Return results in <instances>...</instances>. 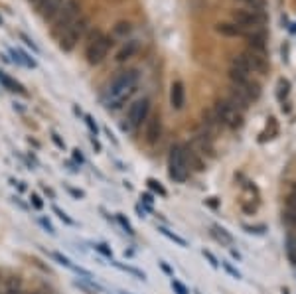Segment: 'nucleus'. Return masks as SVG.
I'll use <instances>...</instances> for the list:
<instances>
[{
  "label": "nucleus",
  "mask_w": 296,
  "mask_h": 294,
  "mask_svg": "<svg viewBox=\"0 0 296 294\" xmlns=\"http://www.w3.org/2000/svg\"><path fill=\"white\" fill-rule=\"evenodd\" d=\"M136 85H138V71L136 69H129V71L119 73L107 89V97H105L107 109L117 111L136 91Z\"/></svg>",
  "instance_id": "f257e3e1"
},
{
  "label": "nucleus",
  "mask_w": 296,
  "mask_h": 294,
  "mask_svg": "<svg viewBox=\"0 0 296 294\" xmlns=\"http://www.w3.org/2000/svg\"><path fill=\"white\" fill-rule=\"evenodd\" d=\"M168 174L174 182H186L190 174L188 156H186V146L184 144H174L168 154Z\"/></svg>",
  "instance_id": "f03ea898"
},
{
  "label": "nucleus",
  "mask_w": 296,
  "mask_h": 294,
  "mask_svg": "<svg viewBox=\"0 0 296 294\" xmlns=\"http://www.w3.org/2000/svg\"><path fill=\"white\" fill-rule=\"evenodd\" d=\"M79 12H81L79 0H66L64 6L58 10V14L52 18L54 20V36L60 38L62 34L66 32L67 28L79 18Z\"/></svg>",
  "instance_id": "7ed1b4c3"
},
{
  "label": "nucleus",
  "mask_w": 296,
  "mask_h": 294,
  "mask_svg": "<svg viewBox=\"0 0 296 294\" xmlns=\"http://www.w3.org/2000/svg\"><path fill=\"white\" fill-rule=\"evenodd\" d=\"M213 113L217 117V121L225 127H229L231 131L239 129L243 125V115L237 107H233L227 99H217L215 101V107H213Z\"/></svg>",
  "instance_id": "20e7f679"
},
{
  "label": "nucleus",
  "mask_w": 296,
  "mask_h": 294,
  "mask_svg": "<svg viewBox=\"0 0 296 294\" xmlns=\"http://www.w3.org/2000/svg\"><path fill=\"white\" fill-rule=\"evenodd\" d=\"M87 28H89V20H87V18H79V20H75V22L67 28L66 32L58 38V40H60V48H62L64 52H71V50L75 48V44L85 36Z\"/></svg>",
  "instance_id": "39448f33"
},
{
  "label": "nucleus",
  "mask_w": 296,
  "mask_h": 294,
  "mask_svg": "<svg viewBox=\"0 0 296 294\" xmlns=\"http://www.w3.org/2000/svg\"><path fill=\"white\" fill-rule=\"evenodd\" d=\"M231 16H233V22H235L237 26H241L243 30H247V28H251V30H259V28L264 24L263 12H259V10H251V8H249V10H233Z\"/></svg>",
  "instance_id": "423d86ee"
},
{
  "label": "nucleus",
  "mask_w": 296,
  "mask_h": 294,
  "mask_svg": "<svg viewBox=\"0 0 296 294\" xmlns=\"http://www.w3.org/2000/svg\"><path fill=\"white\" fill-rule=\"evenodd\" d=\"M148 113H150V101L144 97V99H138L134 101L131 107H129V113H127V125L131 131L138 129L142 125V121L148 119Z\"/></svg>",
  "instance_id": "0eeeda50"
},
{
  "label": "nucleus",
  "mask_w": 296,
  "mask_h": 294,
  "mask_svg": "<svg viewBox=\"0 0 296 294\" xmlns=\"http://www.w3.org/2000/svg\"><path fill=\"white\" fill-rule=\"evenodd\" d=\"M113 44H115V42H113V38H109V36H101L97 42L87 44V50H85V58H87V62H89L91 66L101 64V62L105 60V56L109 54V50H111Z\"/></svg>",
  "instance_id": "6e6552de"
},
{
  "label": "nucleus",
  "mask_w": 296,
  "mask_h": 294,
  "mask_svg": "<svg viewBox=\"0 0 296 294\" xmlns=\"http://www.w3.org/2000/svg\"><path fill=\"white\" fill-rule=\"evenodd\" d=\"M247 69L251 73H259V75H266L268 73V62L264 58V54H259V52H253V50H245L241 56H239Z\"/></svg>",
  "instance_id": "1a4fd4ad"
},
{
  "label": "nucleus",
  "mask_w": 296,
  "mask_h": 294,
  "mask_svg": "<svg viewBox=\"0 0 296 294\" xmlns=\"http://www.w3.org/2000/svg\"><path fill=\"white\" fill-rule=\"evenodd\" d=\"M144 136H146V142L148 144H156L160 140V136H162V121H160L158 115H152L146 121V132H144Z\"/></svg>",
  "instance_id": "9d476101"
},
{
  "label": "nucleus",
  "mask_w": 296,
  "mask_h": 294,
  "mask_svg": "<svg viewBox=\"0 0 296 294\" xmlns=\"http://www.w3.org/2000/svg\"><path fill=\"white\" fill-rule=\"evenodd\" d=\"M64 2L66 0H42V2L36 4V8H38V14L44 20H52L58 14V10L64 6Z\"/></svg>",
  "instance_id": "9b49d317"
},
{
  "label": "nucleus",
  "mask_w": 296,
  "mask_h": 294,
  "mask_svg": "<svg viewBox=\"0 0 296 294\" xmlns=\"http://www.w3.org/2000/svg\"><path fill=\"white\" fill-rule=\"evenodd\" d=\"M245 36H247V42H249V50L259 52V54L266 52V36H264L263 30H253Z\"/></svg>",
  "instance_id": "f8f14e48"
},
{
  "label": "nucleus",
  "mask_w": 296,
  "mask_h": 294,
  "mask_svg": "<svg viewBox=\"0 0 296 294\" xmlns=\"http://www.w3.org/2000/svg\"><path fill=\"white\" fill-rule=\"evenodd\" d=\"M227 101H229L233 107H237L239 111H245V109H249V105L253 103L251 99L247 97L239 87H235V85H231L229 87V97H227Z\"/></svg>",
  "instance_id": "ddd939ff"
},
{
  "label": "nucleus",
  "mask_w": 296,
  "mask_h": 294,
  "mask_svg": "<svg viewBox=\"0 0 296 294\" xmlns=\"http://www.w3.org/2000/svg\"><path fill=\"white\" fill-rule=\"evenodd\" d=\"M184 101H186V89H184V83L182 81H174L172 87H170V103L176 111H180L184 107Z\"/></svg>",
  "instance_id": "4468645a"
},
{
  "label": "nucleus",
  "mask_w": 296,
  "mask_h": 294,
  "mask_svg": "<svg viewBox=\"0 0 296 294\" xmlns=\"http://www.w3.org/2000/svg\"><path fill=\"white\" fill-rule=\"evenodd\" d=\"M215 30L221 34V36H225V38H239V36H245L247 34L241 26H237L235 22H221V24H217Z\"/></svg>",
  "instance_id": "2eb2a0df"
},
{
  "label": "nucleus",
  "mask_w": 296,
  "mask_h": 294,
  "mask_svg": "<svg viewBox=\"0 0 296 294\" xmlns=\"http://www.w3.org/2000/svg\"><path fill=\"white\" fill-rule=\"evenodd\" d=\"M52 257H54V259H56L58 262H60L62 266H66V268H69V270H73V272H77V274L85 276L87 280H91V272H87V270H85V268H81V266H75V264L69 261L67 257H64L62 253H52Z\"/></svg>",
  "instance_id": "dca6fc26"
},
{
  "label": "nucleus",
  "mask_w": 296,
  "mask_h": 294,
  "mask_svg": "<svg viewBox=\"0 0 296 294\" xmlns=\"http://www.w3.org/2000/svg\"><path fill=\"white\" fill-rule=\"evenodd\" d=\"M138 52V42H127V46H123L121 50H119V54H117V62L119 64H123V62H127V60H131L132 56Z\"/></svg>",
  "instance_id": "f3484780"
},
{
  "label": "nucleus",
  "mask_w": 296,
  "mask_h": 294,
  "mask_svg": "<svg viewBox=\"0 0 296 294\" xmlns=\"http://www.w3.org/2000/svg\"><path fill=\"white\" fill-rule=\"evenodd\" d=\"M0 83L8 89V91H16V93H22V95H26V89L18 83V81H14L12 77H8L4 71H0Z\"/></svg>",
  "instance_id": "a211bd4d"
},
{
  "label": "nucleus",
  "mask_w": 296,
  "mask_h": 294,
  "mask_svg": "<svg viewBox=\"0 0 296 294\" xmlns=\"http://www.w3.org/2000/svg\"><path fill=\"white\" fill-rule=\"evenodd\" d=\"M2 294H24V292H22L20 278H18V276H12V278H8V282H6V288H4V292H2Z\"/></svg>",
  "instance_id": "6ab92c4d"
},
{
  "label": "nucleus",
  "mask_w": 296,
  "mask_h": 294,
  "mask_svg": "<svg viewBox=\"0 0 296 294\" xmlns=\"http://www.w3.org/2000/svg\"><path fill=\"white\" fill-rule=\"evenodd\" d=\"M158 231L164 235V237H168L170 241H174V243H178L180 247H188V241L184 239V237H180V235H176V233H172L170 229H166V227H158Z\"/></svg>",
  "instance_id": "aec40b11"
},
{
  "label": "nucleus",
  "mask_w": 296,
  "mask_h": 294,
  "mask_svg": "<svg viewBox=\"0 0 296 294\" xmlns=\"http://www.w3.org/2000/svg\"><path fill=\"white\" fill-rule=\"evenodd\" d=\"M132 30V24L131 22H117L115 24V28H113V32L115 36H119V38H127Z\"/></svg>",
  "instance_id": "412c9836"
},
{
  "label": "nucleus",
  "mask_w": 296,
  "mask_h": 294,
  "mask_svg": "<svg viewBox=\"0 0 296 294\" xmlns=\"http://www.w3.org/2000/svg\"><path fill=\"white\" fill-rule=\"evenodd\" d=\"M211 229H213V235H215V237H217V239H219L221 243H225V245H231V243H233V237H231V235L227 233V231H225V229L215 227V225H213Z\"/></svg>",
  "instance_id": "4be33fe9"
},
{
  "label": "nucleus",
  "mask_w": 296,
  "mask_h": 294,
  "mask_svg": "<svg viewBox=\"0 0 296 294\" xmlns=\"http://www.w3.org/2000/svg\"><path fill=\"white\" fill-rule=\"evenodd\" d=\"M113 264L117 266V268H123V270H127V272H131V274H134V276H138L140 280H144L146 278V274L142 272V270H138V268H134V266H125V264H121V262L113 261Z\"/></svg>",
  "instance_id": "5701e85b"
},
{
  "label": "nucleus",
  "mask_w": 296,
  "mask_h": 294,
  "mask_svg": "<svg viewBox=\"0 0 296 294\" xmlns=\"http://www.w3.org/2000/svg\"><path fill=\"white\" fill-rule=\"evenodd\" d=\"M288 89H290V83H288L286 79H280V81H278V99H280V101L288 95Z\"/></svg>",
  "instance_id": "b1692460"
},
{
  "label": "nucleus",
  "mask_w": 296,
  "mask_h": 294,
  "mask_svg": "<svg viewBox=\"0 0 296 294\" xmlns=\"http://www.w3.org/2000/svg\"><path fill=\"white\" fill-rule=\"evenodd\" d=\"M148 188H150V190H154V192H156V194H160V196H168V192L162 188V184H160V182H156V180H152V178L148 180Z\"/></svg>",
  "instance_id": "393cba45"
},
{
  "label": "nucleus",
  "mask_w": 296,
  "mask_h": 294,
  "mask_svg": "<svg viewBox=\"0 0 296 294\" xmlns=\"http://www.w3.org/2000/svg\"><path fill=\"white\" fill-rule=\"evenodd\" d=\"M54 213H56V215H58V217H60L62 221H66L67 225H75V221H73L71 217H67V213H66V211H62V209H60L58 205H54Z\"/></svg>",
  "instance_id": "a878e982"
},
{
  "label": "nucleus",
  "mask_w": 296,
  "mask_h": 294,
  "mask_svg": "<svg viewBox=\"0 0 296 294\" xmlns=\"http://www.w3.org/2000/svg\"><path fill=\"white\" fill-rule=\"evenodd\" d=\"M241 2H245L251 10H259V12H263L264 0H241Z\"/></svg>",
  "instance_id": "bb28decb"
},
{
  "label": "nucleus",
  "mask_w": 296,
  "mask_h": 294,
  "mask_svg": "<svg viewBox=\"0 0 296 294\" xmlns=\"http://www.w3.org/2000/svg\"><path fill=\"white\" fill-rule=\"evenodd\" d=\"M201 255H203V257H205V259L209 261V264H211L213 268H217V266H219V261L215 259V255H213L211 251H207V249H203V251H201Z\"/></svg>",
  "instance_id": "cd10ccee"
},
{
  "label": "nucleus",
  "mask_w": 296,
  "mask_h": 294,
  "mask_svg": "<svg viewBox=\"0 0 296 294\" xmlns=\"http://www.w3.org/2000/svg\"><path fill=\"white\" fill-rule=\"evenodd\" d=\"M85 125L89 127V131L93 132L95 136H97V132H99V127H97V123H95V119L91 117V115H85Z\"/></svg>",
  "instance_id": "c85d7f7f"
},
{
  "label": "nucleus",
  "mask_w": 296,
  "mask_h": 294,
  "mask_svg": "<svg viewBox=\"0 0 296 294\" xmlns=\"http://www.w3.org/2000/svg\"><path fill=\"white\" fill-rule=\"evenodd\" d=\"M172 288L176 290V294H190L188 292V288H186L180 280H176V278H172Z\"/></svg>",
  "instance_id": "c756f323"
},
{
  "label": "nucleus",
  "mask_w": 296,
  "mask_h": 294,
  "mask_svg": "<svg viewBox=\"0 0 296 294\" xmlns=\"http://www.w3.org/2000/svg\"><path fill=\"white\" fill-rule=\"evenodd\" d=\"M221 266H223V268H225V270L229 272L233 278H241V272H239L237 268H233V266H231V264H229L227 261H221Z\"/></svg>",
  "instance_id": "7c9ffc66"
},
{
  "label": "nucleus",
  "mask_w": 296,
  "mask_h": 294,
  "mask_svg": "<svg viewBox=\"0 0 296 294\" xmlns=\"http://www.w3.org/2000/svg\"><path fill=\"white\" fill-rule=\"evenodd\" d=\"M117 219H119V223H121L123 227L127 229V233H131V235L134 233V231H132V227H131V223H129V219H127L123 213H119V215H117Z\"/></svg>",
  "instance_id": "2f4dec72"
},
{
  "label": "nucleus",
  "mask_w": 296,
  "mask_h": 294,
  "mask_svg": "<svg viewBox=\"0 0 296 294\" xmlns=\"http://www.w3.org/2000/svg\"><path fill=\"white\" fill-rule=\"evenodd\" d=\"M95 247H97V251H99V253H103L105 257H109V259H113V251H111V249H109V247H107L105 243H99V245H95Z\"/></svg>",
  "instance_id": "473e14b6"
},
{
  "label": "nucleus",
  "mask_w": 296,
  "mask_h": 294,
  "mask_svg": "<svg viewBox=\"0 0 296 294\" xmlns=\"http://www.w3.org/2000/svg\"><path fill=\"white\" fill-rule=\"evenodd\" d=\"M101 36H103V34H101V30H93V32H89V36H87V44H93V42H97Z\"/></svg>",
  "instance_id": "72a5a7b5"
},
{
  "label": "nucleus",
  "mask_w": 296,
  "mask_h": 294,
  "mask_svg": "<svg viewBox=\"0 0 296 294\" xmlns=\"http://www.w3.org/2000/svg\"><path fill=\"white\" fill-rule=\"evenodd\" d=\"M30 201H32V205L36 207V209H42V207H44V201L40 199V196H36V194L30 196Z\"/></svg>",
  "instance_id": "f704fd0d"
},
{
  "label": "nucleus",
  "mask_w": 296,
  "mask_h": 294,
  "mask_svg": "<svg viewBox=\"0 0 296 294\" xmlns=\"http://www.w3.org/2000/svg\"><path fill=\"white\" fill-rule=\"evenodd\" d=\"M52 140L56 142V146H58V148H66V142L60 138V134H58V132H52Z\"/></svg>",
  "instance_id": "c9c22d12"
},
{
  "label": "nucleus",
  "mask_w": 296,
  "mask_h": 294,
  "mask_svg": "<svg viewBox=\"0 0 296 294\" xmlns=\"http://www.w3.org/2000/svg\"><path fill=\"white\" fill-rule=\"evenodd\" d=\"M67 192L71 194L73 197H77V199H81V197H85V194L81 192V190H75V188H71V186H67Z\"/></svg>",
  "instance_id": "e433bc0d"
},
{
  "label": "nucleus",
  "mask_w": 296,
  "mask_h": 294,
  "mask_svg": "<svg viewBox=\"0 0 296 294\" xmlns=\"http://www.w3.org/2000/svg\"><path fill=\"white\" fill-rule=\"evenodd\" d=\"M20 38H22V40L26 42V46H30V48H32V50H34V52H38V46L34 44V42H32V40H30V38H28V36H26V34H20Z\"/></svg>",
  "instance_id": "4c0bfd02"
},
{
  "label": "nucleus",
  "mask_w": 296,
  "mask_h": 294,
  "mask_svg": "<svg viewBox=\"0 0 296 294\" xmlns=\"http://www.w3.org/2000/svg\"><path fill=\"white\" fill-rule=\"evenodd\" d=\"M160 268L164 270L166 274H170V276H174V270L170 268V264H168V262H166V261H160Z\"/></svg>",
  "instance_id": "58836bf2"
},
{
  "label": "nucleus",
  "mask_w": 296,
  "mask_h": 294,
  "mask_svg": "<svg viewBox=\"0 0 296 294\" xmlns=\"http://www.w3.org/2000/svg\"><path fill=\"white\" fill-rule=\"evenodd\" d=\"M40 223H42V225H44L46 229H48V231H50L52 235H56V229L52 227V223H50V221H46V219H40Z\"/></svg>",
  "instance_id": "ea45409f"
},
{
  "label": "nucleus",
  "mask_w": 296,
  "mask_h": 294,
  "mask_svg": "<svg viewBox=\"0 0 296 294\" xmlns=\"http://www.w3.org/2000/svg\"><path fill=\"white\" fill-rule=\"evenodd\" d=\"M73 158L77 160V162L81 164L83 162V156H81V150H73Z\"/></svg>",
  "instance_id": "a19ab883"
},
{
  "label": "nucleus",
  "mask_w": 296,
  "mask_h": 294,
  "mask_svg": "<svg viewBox=\"0 0 296 294\" xmlns=\"http://www.w3.org/2000/svg\"><path fill=\"white\" fill-rule=\"evenodd\" d=\"M142 199H144L146 203H152V201H154V199H152V196H148V194H144V196H142Z\"/></svg>",
  "instance_id": "79ce46f5"
},
{
  "label": "nucleus",
  "mask_w": 296,
  "mask_h": 294,
  "mask_svg": "<svg viewBox=\"0 0 296 294\" xmlns=\"http://www.w3.org/2000/svg\"><path fill=\"white\" fill-rule=\"evenodd\" d=\"M30 2H34V4H38V2H42V0H30Z\"/></svg>",
  "instance_id": "37998d69"
},
{
  "label": "nucleus",
  "mask_w": 296,
  "mask_h": 294,
  "mask_svg": "<svg viewBox=\"0 0 296 294\" xmlns=\"http://www.w3.org/2000/svg\"><path fill=\"white\" fill-rule=\"evenodd\" d=\"M0 26H2V18H0Z\"/></svg>",
  "instance_id": "c03bdc74"
},
{
  "label": "nucleus",
  "mask_w": 296,
  "mask_h": 294,
  "mask_svg": "<svg viewBox=\"0 0 296 294\" xmlns=\"http://www.w3.org/2000/svg\"><path fill=\"white\" fill-rule=\"evenodd\" d=\"M196 294H199V292H196Z\"/></svg>",
  "instance_id": "a18cd8bd"
},
{
  "label": "nucleus",
  "mask_w": 296,
  "mask_h": 294,
  "mask_svg": "<svg viewBox=\"0 0 296 294\" xmlns=\"http://www.w3.org/2000/svg\"><path fill=\"white\" fill-rule=\"evenodd\" d=\"M36 294H38V292H36Z\"/></svg>",
  "instance_id": "49530a36"
}]
</instances>
